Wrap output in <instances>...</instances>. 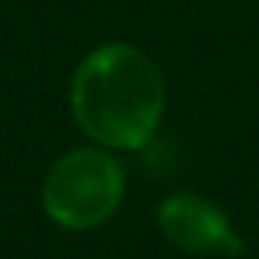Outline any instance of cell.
Wrapping results in <instances>:
<instances>
[{
    "label": "cell",
    "mask_w": 259,
    "mask_h": 259,
    "mask_svg": "<svg viewBox=\"0 0 259 259\" xmlns=\"http://www.w3.org/2000/svg\"><path fill=\"white\" fill-rule=\"evenodd\" d=\"M76 125L107 150H138L159 128L165 79L135 46L107 43L82 58L70 82Z\"/></svg>",
    "instance_id": "6da1fadb"
},
{
    "label": "cell",
    "mask_w": 259,
    "mask_h": 259,
    "mask_svg": "<svg viewBox=\"0 0 259 259\" xmlns=\"http://www.w3.org/2000/svg\"><path fill=\"white\" fill-rule=\"evenodd\" d=\"M125 195L122 165L104 150L64 153L43 180V207L61 229H95L107 223Z\"/></svg>",
    "instance_id": "7a4b0ae2"
},
{
    "label": "cell",
    "mask_w": 259,
    "mask_h": 259,
    "mask_svg": "<svg viewBox=\"0 0 259 259\" xmlns=\"http://www.w3.org/2000/svg\"><path fill=\"white\" fill-rule=\"evenodd\" d=\"M162 235L183 253L241 256L244 241L232 232L226 213L195 192H177L159 207Z\"/></svg>",
    "instance_id": "3957f363"
}]
</instances>
